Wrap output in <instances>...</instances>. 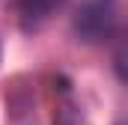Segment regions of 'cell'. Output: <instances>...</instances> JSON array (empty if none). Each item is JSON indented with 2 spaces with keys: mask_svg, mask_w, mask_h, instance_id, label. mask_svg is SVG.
Segmentation results:
<instances>
[{
  "mask_svg": "<svg viewBox=\"0 0 128 125\" xmlns=\"http://www.w3.org/2000/svg\"><path fill=\"white\" fill-rule=\"evenodd\" d=\"M116 15H119L116 0H84L74 15V33L90 45L107 42L116 33Z\"/></svg>",
  "mask_w": 128,
  "mask_h": 125,
  "instance_id": "1",
  "label": "cell"
},
{
  "mask_svg": "<svg viewBox=\"0 0 128 125\" xmlns=\"http://www.w3.org/2000/svg\"><path fill=\"white\" fill-rule=\"evenodd\" d=\"M113 66H116V74L128 84V27L119 33V42H116V54H113Z\"/></svg>",
  "mask_w": 128,
  "mask_h": 125,
  "instance_id": "2",
  "label": "cell"
},
{
  "mask_svg": "<svg viewBox=\"0 0 128 125\" xmlns=\"http://www.w3.org/2000/svg\"><path fill=\"white\" fill-rule=\"evenodd\" d=\"M122 125H128V122H122Z\"/></svg>",
  "mask_w": 128,
  "mask_h": 125,
  "instance_id": "3",
  "label": "cell"
}]
</instances>
